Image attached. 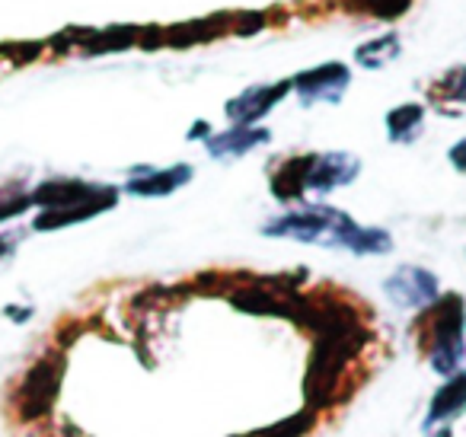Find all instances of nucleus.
I'll use <instances>...</instances> for the list:
<instances>
[{"mask_svg": "<svg viewBox=\"0 0 466 437\" xmlns=\"http://www.w3.org/2000/svg\"><path fill=\"white\" fill-rule=\"evenodd\" d=\"M412 339L425 364L441 380L463 371L466 361V297L444 290L428 310L412 316Z\"/></svg>", "mask_w": 466, "mask_h": 437, "instance_id": "obj_2", "label": "nucleus"}, {"mask_svg": "<svg viewBox=\"0 0 466 437\" xmlns=\"http://www.w3.org/2000/svg\"><path fill=\"white\" fill-rule=\"evenodd\" d=\"M61 380H65V361L61 354L48 351L42 361H35L26 373H23L20 386L14 390V405L20 422H35L52 412L55 399H58Z\"/></svg>", "mask_w": 466, "mask_h": 437, "instance_id": "obj_3", "label": "nucleus"}, {"mask_svg": "<svg viewBox=\"0 0 466 437\" xmlns=\"http://www.w3.org/2000/svg\"><path fill=\"white\" fill-rule=\"evenodd\" d=\"M383 128L393 144H415L425 135V106L400 103L383 116Z\"/></svg>", "mask_w": 466, "mask_h": 437, "instance_id": "obj_14", "label": "nucleus"}, {"mask_svg": "<svg viewBox=\"0 0 466 437\" xmlns=\"http://www.w3.org/2000/svg\"><path fill=\"white\" fill-rule=\"evenodd\" d=\"M463 415H466V367L438 383V390L431 392V399L425 405L421 431L428 434V431H438V428H453Z\"/></svg>", "mask_w": 466, "mask_h": 437, "instance_id": "obj_8", "label": "nucleus"}, {"mask_svg": "<svg viewBox=\"0 0 466 437\" xmlns=\"http://www.w3.org/2000/svg\"><path fill=\"white\" fill-rule=\"evenodd\" d=\"M447 160H451V167L457 169V173H466V137L447 150Z\"/></svg>", "mask_w": 466, "mask_h": 437, "instance_id": "obj_21", "label": "nucleus"}, {"mask_svg": "<svg viewBox=\"0 0 466 437\" xmlns=\"http://www.w3.org/2000/svg\"><path fill=\"white\" fill-rule=\"evenodd\" d=\"M313 424H317V412L300 409L298 415L281 418V422L266 424V428H259V431H249V434H243V437H304L307 431H313Z\"/></svg>", "mask_w": 466, "mask_h": 437, "instance_id": "obj_16", "label": "nucleus"}, {"mask_svg": "<svg viewBox=\"0 0 466 437\" xmlns=\"http://www.w3.org/2000/svg\"><path fill=\"white\" fill-rule=\"evenodd\" d=\"M116 205H118V188L109 186L103 195L84 201V205L65 208V211H35L33 230L35 233H52V230H65V227H74V224H86V220H93V218H99V214L112 211Z\"/></svg>", "mask_w": 466, "mask_h": 437, "instance_id": "obj_12", "label": "nucleus"}, {"mask_svg": "<svg viewBox=\"0 0 466 437\" xmlns=\"http://www.w3.org/2000/svg\"><path fill=\"white\" fill-rule=\"evenodd\" d=\"M291 86L304 106H332L342 103L345 90L351 86V71L342 61H326V65L307 67V71L294 74Z\"/></svg>", "mask_w": 466, "mask_h": 437, "instance_id": "obj_6", "label": "nucleus"}, {"mask_svg": "<svg viewBox=\"0 0 466 437\" xmlns=\"http://www.w3.org/2000/svg\"><path fill=\"white\" fill-rule=\"evenodd\" d=\"M195 176V169L188 163H173V167H135L125 179V192L135 198H167V195L179 192L182 186H188Z\"/></svg>", "mask_w": 466, "mask_h": 437, "instance_id": "obj_10", "label": "nucleus"}, {"mask_svg": "<svg viewBox=\"0 0 466 437\" xmlns=\"http://www.w3.org/2000/svg\"><path fill=\"white\" fill-rule=\"evenodd\" d=\"M16 243H20V237H16V233H0V259L14 256Z\"/></svg>", "mask_w": 466, "mask_h": 437, "instance_id": "obj_22", "label": "nucleus"}, {"mask_svg": "<svg viewBox=\"0 0 466 437\" xmlns=\"http://www.w3.org/2000/svg\"><path fill=\"white\" fill-rule=\"evenodd\" d=\"M230 29H233V16H211V20H192V23H182V26L163 29V46L188 48V46H198V42L218 39V36L230 33Z\"/></svg>", "mask_w": 466, "mask_h": 437, "instance_id": "obj_13", "label": "nucleus"}, {"mask_svg": "<svg viewBox=\"0 0 466 437\" xmlns=\"http://www.w3.org/2000/svg\"><path fill=\"white\" fill-rule=\"evenodd\" d=\"M294 93L291 80H275V84H256L247 86L243 93H237L233 99H227L224 116L230 125H259L281 99Z\"/></svg>", "mask_w": 466, "mask_h": 437, "instance_id": "obj_7", "label": "nucleus"}, {"mask_svg": "<svg viewBox=\"0 0 466 437\" xmlns=\"http://www.w3.org/2000/svg\"><path fill=\"white\" fill-rule=\"evenodd\" d=\"M383 294L396 310L421 313L444 290H441V278L431 269H425V265H400V269H393L383 278Z\"/></svg>", "mask_w": 466, "mask_h": 437, "instance_id": "obj_4", "label": "nucleus"}, {"mask_svg": "<svg viewBox=\"0 0 466 437\" xmlns=\"http://www.w3.org/2000/svg\"><path fill=\"white\" fill-rule=\"evenodd\" d=\"M412 0H351V7L361 10V14H370L377 20H396L409 10Z\"/></svg>", "mask_w": 466, "mask_h": 437, "instance_id": "obj_19", "label": "nucleus"}, {"mask_svg": "<svg viewBox=\"0 0 466 437\" xmlns=\"http://www.w3.org/2000/svg\"><path fill=\"white\" fill-rule=\"evenodd\" d=\"M361 176V160L349 150H323V154H307L304 169V192L310 198H326L339 188L351 186Z\"/></svg>", "mask_w": 466, "mask_h": 437, "instance_id": "obj_5", "label": "nucleus"}, {"mask_svg": "<svg viewBox=\"0 0 466 437\" xmlns=\"http://www.w3.org/2000/svg\"><path fill=\"white\" fill-rule=\"evenodd\" d=\"M109 186L103 182H86V179H71V176H58V179H46L35 188H29L35 211H65V208L84 205V201L103 195Z\"/></svg>", "mask_w": 466, "mask_h": 437, "instance_id": "obj_9", "label": "nucleus"}, {"mask_svg": "<svg viewBox=\"0 0 466 437\" xmlns=\"http://www.w3.org/2000/svg\"><path fill=\"white\" fill-rule=\"evenodd\" d=\"M425 437H457V434H453V428H438V431H428Z\"/></svg>", "mask_w": 466, "mask_h": 437, "instance_id": "obj_24", "label": "nucleus"}, {"mask_svg": "<svg viewBox=\"0 0 466 437\" xmlns=\"http://www.w3.org/2000/svg\"><path fill=\"white\" fill-rule=\"evenodd\" d=\"M262 237L345 249L351 256H387L393 249V237L383 227L358 224L349 211L323 205V201H307L285 214H275L272 220L262 224Z\"/></svg>", "mask_w": 466, "mask_h": 437, "instance_id": "obj_1", "label": "nucleus"}, {"mask_svg": "<svg viewBox=\"0 0 466 437\" xmlns=\"http://www.w3.org/2000/svg\"><path fill=\"white\" fill-rule=\"evenodd\" d=\"M33 208V198H29V188L20 186H0V224H7V220L20 218Z\"/></svg>", "mask_w": 466, "mask_h": 437, "instance_id": "obj_17", "label": "nucleus"}, {"mask_svg": "<svg viewBox=\"0 0 466 437\" xmlns=\"http://www.w3.org/2000/svg\"><path fill=\"white\" fill-rule=\"evenodd\" d=\"M211 135H214V131H211V125H208V122H195L192 128H188V141H201V144H205Z\"/></svg>", "mask_w": 466, "mask_h": 437, "instance_id": "obj_23", "label": "nucleus"}, {"mask_svg": "<svg viewBox=\"0 0 466 437\" xmlns=\"http://www.w3.org/2000/svg\"><path fill=\"white\" fill-rule=\"evenodd\" d=\"M400 52H402L400 36L387 33V36H377V39L364 42V46H358L355 61L361 67H368V71H380V67L393 65V61L400 58Z\"/></svg>", "mask_w": 466, "mask_h": 437, "instance_id": "obj_15", "label": "nucleus"}, {"mask_svg": "<svg viewBox=\"0 0 466 437\" xmlns=\"http://www.w3.org/2000/svg\"><path fill=\"white\" fill-rule=\"evenodd\" d=\"M262 26H266V14H237L233 16V33H240V36H249Z\"/></svg>", "mask_w": 466, "mask_h": 437, "instance_id": "obj_20", "label": "nucleus"}, {"mask_svg": "<svg viewBox=\"0 0 466 437\" xmlns=\"http://www.w3.org/2000/svg\"><path fill=\"white\" fill-rule=\"evenodd\" d=\"M434 99L438 103H457L466 106V67H457V71L447 74L441 84H434Z\"/></svg>", "mask_w": 466, "mask_h": 437, "instance_id": "obj_18", "label": "nucleus"}, {"mask_svg": "<svg viewBox=\"0 0 466 437\" xmlns=\"http://www.w3.org/2000/svg\"><path fill=\"white\" fill-rule=\"evenodd\" d=\"M272 141V131L262 128V125H230L224 131H214L211 137L205 141L208 157L220 163L240 160V157L253 154L256 147H266Z\"/></svg>", "mask_w": 466, "mask_h": 437, "instance_id": "obj_11", "label": "nucleus"}]
</instances>
